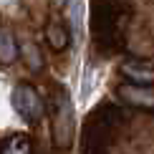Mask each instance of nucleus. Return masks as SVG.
<instances>
[{"instance_id": "9", "label": "nucleus", "mask_w": 154, "mask_h": 154, "mask_svg": "<svg viewBox=\"0 0 154 154\" xmlns=\"http://www.w3.org/2000/svg\"><path fill=\"white\" fill-rule=\"evenodd\" d=\"M0 3H3V5H10V3H13V0H0Z\"/></svg>"}, {"instance_id": "4", "label": "nucleus", "mask_w": 154, "mask_h": 154, "mask_svg": "<svg viewBox=\"0 0 154 154\" xmlns=\"http://www.w3.org/2000/svg\"><path fill=\"white\" fill-rule=\"evenodd\" d=\"M121 73L126 76V81L134 83H154V63L149 61H124L121 63Z\"/></svg>"}, {"instance_id": "3", "label": "nucleus", "mask_w": 154, "mask_h": 154, "mask_svg": "<svg viewBox=\"0 0 154 154\" xmlns=\"http://www.w3.org/2000/svg\"><path fill=\"white\" fill-rule=\"evenodd\" d=\"M119 96H121L129 106L154 109V88H152V83H134V81H126V83H121V86H119Z\"/></svg>"}, {"instance_id": "5", "label": "nucleus", "mask_w": 154, "mask_h": 154, "mask_svg": "<svg viewBox=\"0 0 154 154\" xmlns=\"http://www.w3.org/2000/svg\"><path fill=\"white\" fill-rule=\"evenodd\" d=\"M18 58V41L8 28H0V63L10 66Z\"/></svg>"}, {"instance_id": "6", "label": "nucleus", "mask_w": 154, "mask_h": 154, "mask_svg": "<svg viewBox=\"0 0 154 154\" xmlns=\"http://www.w3.org/2000/svg\"><path fill=\"white\" fill-rule=\"evenodd\" d=\"M46 41H48V46L53 51H63L68 46V41H71V35H68V30H66L63 23H51L46 28Z\"/></svg>"}, {"instance_id": "2", "label": "nucleus", "mask_w": 154, "mask_h": 154, "mask_svg": "<svg viewBox=\"0 0 154 154\" xmlns=\"http://www.w3.org/2000/svg\"><path fill=\"white\" fill-rule=\"evenodd\" d=\"M13 106H15V111L20 114L23 121H28V124H35V121L43 119V114H46V106H43V99L38 96L35 88H30L28 83H20V86H15V91L10 96Z\"/></svg>"}, {"instance_id": "7", "label": "nucleus", "mask_w": 154, "mask_h": 154, "mask_svg": "<svg viewBox=\"0 0 154 154\" xmlns=\"http://www.w3.org/2000/svg\"><path fill=\"white\" fill-rule=\"evenodd\" d=\"M0 154H30V139L25 134H15L3 144Z\"/></svg>"}, {"instance_id": "8", "label": "nucleus", "mask_w": 154, "mask_h": 154, "mask_svg": "<svg viewBox=\"0 0 154 154\" xmlns=\"http://www.w3.org/2000/svg\"><path fill=\"white\" fill-rule=\"evenodd\" d=\"M53 5L56 8H66V0H53Z\"/></svg>"}, {"instance_id": "1", "label": "nucleus", "mask_w": 154, "mask_h": 154, "mask_svg": "<svg viewBox=\"0 0 154 154\" xmlns=\"http://www.w3.org/2000/svg\"><path fill=\"white\" fill-rule=\"evenodd\" d=\"M73 104H71V96L66 91H58L53 96V142L56 146L66 149L73 139Z\"/></svg>"}]
</instances>
